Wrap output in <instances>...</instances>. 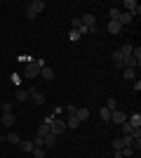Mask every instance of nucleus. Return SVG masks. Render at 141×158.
I'll return each mask as SVG.
<instances>
[{
    "mask_svg": "<svg viewBox=\"0 0 141 158\" xmlns=\"http://www.w3.org/2000/svg\"><path fill=\"white\" fill-rule=\"evenodd\" d=\"M45 7H47V5L42 2V0H33V2H28V5H26V10H28V12H33L35 17H38V14H40Z\"/></svg>",
    "mask_w": 141,
    "mask_h": 158,
    "instance_id": "20e7f679",
    "label": "nucleus"
},
{
    "mask_svg": "<svg viewBox=\"0 0 141 158\" xmlns=\"http://www.w3.org/2000/svg\"><path fill=\"white\" fill-rule=\"evenodd\" d=\"M57 139H59V137L49 132L47 137H42V146H47V149H54V146H57Z\"/></svg>",
    "mask_w": 141,
    "mask_h": 158,
    "instance_id": "0eeeda50",
    "label": "nucleus"
},
{
    "mask_svg": "<svg viewBox=\"0 0 141 158\" xmlns=\"http://www.w3.org/2000/svg\"><path fill=\"white\" fill-rule=\"evenodd\" d=\"M12 102H5V104H2V113H12Z\"/></svg>",
    "mask_w": 141,
    "mask_h": 158,
    "instance_id": "c85d7f7f",
    "label": "nucleus"
},
{
    "mask_svg": "<svg viewBox=\"0 0 141 158\" xmlns=\"http://www.w3.org/2000/svg\"><path fill=\"white\" fill-rule=\"evenodd\" d=\"M40 76H42L45 80H52V78H54V71H52V66H42V69H40Z\"/></svg>",
    "mask_w": 141,
    "mask_h": 158,
    "instance_id": "4468645a",
    "label": "nucleus"
},
{
    "mask_svg": "<svg viewBox=\"0 0 141 158\" xmlns=\"http://www.w3.org/2000/svg\"><path fill=\"white\" fill-rule=\"evenodd\" d=\"M33 158H45V146H33Z\"/></svg>",
    "mask_w": 141,
    "mask_h": 158,
    "instance_id": "a211bd4d",
    "label": "nucleus"
},
{
    "mask_svg": "<svg viewBox=\"0 0 141 158\" xmlns=\"http://www.w3.org/2000/svg\"><path fill=\"white\" fill-rule=\"evenodd\" d=\"M132 57H134V59L141 64V47H139V45H134V47H132Z\"/></svg>",
    "mask_w": 141,
    "mask_h": 158,
    "instance_id": "a878e982",
    "label": "nucleus"
},
{
    "mask_svg": "<svg viewBox=\"0 0 141 158\" xmlns=\"http://www.w3.org/2000/svg\"><path fill=\"white\" fill-rule=\"evenodd\" d=\"M122 132H125V137H129V135H132V132H134V127H132V125H129V123H127V120H125V123H122Z\"/></svg>",
    "mask_w": 141,
    "mask_h": 158,
    "instance_id": "393cba45",
    "label": "nucleus"
},
{
    "mask_svg": "<svg viewBox=\"0 0 141 158\" xmlns=\"http://www.w3.org/2000/svg\"><path fill=\"white\" fill-rule=\"evenodd\" d=\"M68 38H71V40H78V38H80V33H78V31H71V33H68Z\"/></svg>",
    "mask_w": 141,
    "mask_h": 158,
    "instance_id": "7c9ffc66",
    "label": "nucleus"
},
{
    "mask_svg": "<svg viewBox=\"0 0 141 158\" xmlns=\"http://www.w3.org/2000/svg\"><path fill=\"white\" fill-rule=\"evenodd\" d=\"M80 125V120L75 118V116H68V120H66V127H78Z\"/></svg>",
    "mask_w": 141,
    "mask_h": 158,
    "instance_id": "b1692460",
    "label": "nucleus"
},
{
    "mask_svg": "<svg viewBox=\"0 0 141 158\" xmlns=\"http://www.w3.org/2000/svg\"><path fill=\"white\" fill-rule=\"evenodd\" d=\"M111 113H113V111H108L106 106H104V109L99 111V116H101V120H111Z\"/></svg>",
    "mask_w": 141,
    "mask_h": 158,
    "instance_id": "cd10ccee",
    "label": "nucleus"
},
{
    "mask_svg": "<svg viewBox=\"0 0 141 158\" xmlns=\"http://www.w3.org/2000/svg\"><path fill=\"white\" fill-rule=\"evenodd\" d=\"M120 12H122L120 7H113V10L108 12V14H111V21H118V19H120Z\"/></svg>",
    "mask_w": 141,
    "mask_h": 158,
    "instance_id": "5701e85b",
    "label": "nucleus"
},
{
    "mask_svg": "<svg viewBox=\"0 0 141 158\" xmlns=\"http://www.w3.org/2000/svg\"><path fill=\"white\" fill-rule=\"evenodd\" d=\"M125 120H127V113L120 111V109H115V111L111 113V123H115V125H122Z\"/></svg>",
    "mask_w": 141,
    "mask_h": 158,
    "instance_id": "39448f33",
    "label": "nucleus"
},
{
    "mask_svg": "<svg viewBox=\"0 0 141 158\" xmlns=\"http://www.w3.org/2000/svg\"><path fill=\"white\" fill-rule=\"evenodd\" d=\"M111 144H113V149H115V151H120V149H125V146L129 144V139H127V137H115L113 142H111Z\"/></svg>",
    "mask_w": 141,
    "mask_h": 158,
    "instance_id": "423d86ee",
    "label": "nucleus"
},
{
    "mask_svg": "<svg viewBox=\"0 0 141 158\" xmlns=\"http://www.w3.org/2000/svg\"><path fill=\"white\" fill-rule=\"evenodd\" d=\"M118 21L125 26V24H132V21H134V17H132L129 12H120V19H118Z\"/></svg>",
    "mask_w": 141,
    "mask_h": 158,
    "instance_id": "dca6fc26",
    "label": "nucleus"
},
{
    "mask_svg": "<svg viewBox=\"0 0 141 158\" xmlns=\"http://www.w3.org/2000/svg\"><path fill=\"white\" fill-rule=\"evenodd\" d=\"M132 47H134V43H122V47L118 52H120L122 57H129V54H132Z\"/></svg>",
    "mask_w": 141,
    "mask_h": 158,
    "instance_id": "ddd939ff",
    "label": "nucleus"
},
{
    "mask_svg": "<svg viewBox=\"0 0 141 158\" xmlns=\"http://www.w3.org/2000/svg\"><path fill=\"white\" fill-rule=\"evenodd\" d=\"M2 142H7V144H19V142H21V137L17 135V132H10L7 137H2Z\"/></svg>",
    "mask_w": 141,
    "mask_h": 158,
    "instance_id": "f8f14e48",
    "label": "nucleus"
},
{
    "mask_svg": "<svg viewBox=\"0 0 141 158\" xmlns=\"http://www.w3.org/2000/svg\"><path fill=\"white\" fill-rule=\"evenodd\" d=\"M122 76H125L127 80H134L136 78V71H134V69H122Z\"/></svg>",
    "mask_w": 141,
    "mask_h": 158,
    "instance_id": "6ab92c4d",
    "label": "nucleus"
},
{
    "mask_svg": "<svg viewBox=\"0 0 141 158\" xmlns=\"http://www.w3.org/2000/svg\"><path fill=\"white\" fill-rule=\"evenodd\" d=\"M75 111H78V106H73V104H71V106L66 109V113H68V116H75Z\"/></svg>",
    "mask_w": 141,
    "mask_h": 158,
    "instance_id": "c756f323",
    "label": "nucleus"
},
{
    "mask_svg": "<svg viewBox=\"0 0 141 158\" xmlns=\"http://www.w3.org/2000/svg\"><path fill=\"white\" fill-rule=\"evenodd\" d=\"M120 156L122 158H132L134 156V149H132V146H125V149H120Z\"/></svg>",
    "mask_w": 141,
    "mask_h": 158,
    "instance_id": "aec40b11",
    "label": "nucleus"
},
{
    "mask_svg": "<svg viewBox=\"0 0 141 158\" xmlns=\"http://www.w3.org/2000/svg\"><path fill=\"white\" fill-rule=\"evenodd\" d=\"M14 120H17V118H14V113H2L0 123H2L5 127H12V125H14Z\"/></svg>",
    "mask_w": 141,
    "mask_h": 158,
    "instance_id": "6e6552de",
    "label": "nucleus"
},
{
    "mask_svg": "<svg viewBox=\"0 0 141 158\" xmlns=\"http://www.w3.org/2000/svg\"><path fill=\"white\" fill-rule=\"evenodd\" d=\"M24 76H26V78H35V76H40V66H38V61L24 66Z\"/></svg>",
    "mask_w": 141,
    "mask_h": 158,
    "instance_id": "7ed1b4c3",
    "label": "nucleus"
},
{
    "mask_svg": "<svg viewBox=\"0 0 141 158\" xmlns=\"http://www.w3.org/2000/svg\"><path fill=\"white\" fill-rule=\"evenodd\" d=\"M28 99H33V104L35 106H42V104H45V97H42V94L40 92H38V87H28Z\"/></svg>",
    "mask_w": 141,
    "mask_h": 158,
    "instance_id": "f03ea898",
    "label": "nucleus"
},
{
    "mask_svg": "<svg viewBox=\"0 0 141 158\" xmlns=\"http://www.w3.org/2000/svg\"><path fill=\"white\" fill-rule=\"evenodd\" d=\"M106 109H108V111H115V109H118V102H115L113 97H111V99H106Z\"/></svg>",
    "mask_w": 141,
    "mask_h": 158,
    "instance_id": "bb28decb",
    "label": "nucleus"
},
{
    "mask_svg": "<svg viewBox=\"0 0 141 158\" xmlns=\"http://www.w3.org/2000/svg\"><path fill=\"white\" fill-rule=\"evenodd\" d=\"M108 33H113V35H118V33H120L122 31V24H120V21H108Z\"/></svg>",
    "mask_w": 141,
    "mask_h": 158,
    "instance_id": "1a4fd4ad",
    "label": "nucleus"
},
{
    "mask_svg": "<svg viewBox=\"0 0 141 158\" xmlns=\"http://www.w3.org/2000/svg\"><path fill=\"white\" fill-rule=\"evenodd\" d=\"M113 61H115V66H118V69H125V64H122V54L118 52V50L113 52Z\"/></svg>",
    "mask_w": 141,
    "mask_h": 158,
    "instance_id": "f3484780",
    "label": "nucleus"
},
{
    "mask_svg": "<svg viewBox=\"0 0 141 158\" xmlns=\"http://www.w3.org/2000/svg\"><path fill=\"white\" fill-rule=\"evenodd\" d=\"M66 130H68V127H66V120H57V118H54L52 123H49V132H52V135H57V137H59V135H64Z\"/></svg>",
    "mask_w": 141,
    "mask_h": 158,
    "instance_id": "f257e3e1",
    "label": "nucleus"
},
{
    "mask_svg": "<svg viewBox=\"0 0 141 158\" xmlns=\"http://www.w3.org/2000/svg\"><path fill=\"white\" fill-rule=\"evenodd\" d=\"M33 142H28V139H21V142H19V149H21V151H24V153H31V151H33Z\"/></svg>",
    "mask_w": 141,
    "mask_h": 158,
    "instance_id": "9d476101",
    "label": "nucleus"
},
{
    "mask_svg": "<svg viewBox=\"0 0 141 158\" xmlns=\"http://www.w3.org/2000/svg\"><path fill=\"white\" fill-rule=\"evenodd\" d=\"M75 118L80 120V123H82V120H87L89 118V109H78V111H75Z\"/></svg>",
    "mask_w": 141,
    "mask_h": 158,
    "instance_id": "2eb2a0df",
    "label": "nucleus"
},
{
    "mask_svg": "<svg viewBox=\"0 0 141 158\" xmlns=\"http://www.w3.org/2000/svg\"><path fill=\"white\" fill-rule=\"evenodd\" d=\"M127 123L134 127V130H139V127H141V113H134L132 118H127Z\"/></svg>",
    "mask_w": 141,
    "mask_h": 158,
    "instance_id": "9b49d317",
    "label": "nucleus"
},
{
    "mask_svg": "<svg viewBox=\"0 0 141 158\" xmlns=\"http://www.w3.org/2000/svg\"><path fill=\"white\" fill-rule=\"evenodd\" d=\"M47 135H49V125H47V123H42V125L38 127V137H47Z\"/></svg>",
    "mask_w": 141,
    "mask_h": 158,
    "instance_id": "4be33fe9",
    "label": "nucleus"
},
{
    "mask_svg": "<svg viewBox=\"0 0 141 158\" xmlns=\"http://www.w3.org/2000/svg\"><path fill=\"white\" fill-rule=\"evenodd\" d=\"M17 102H28V90H17Z\"/></svg>",
    "mask_w": 141,
    "mask_h": 158,
    "instance_id": "412c9836",
    "label": "nucleus"
}]
</instances>
